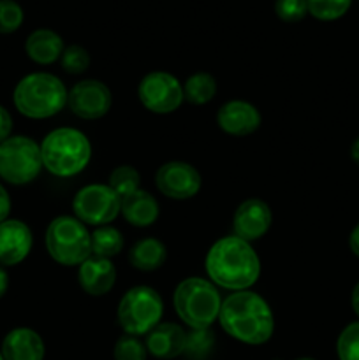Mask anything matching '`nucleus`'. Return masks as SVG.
I'll return each mask as SVG.
<instances>
[{
	"label": "nucleus",
	"mask_w": 359,
	"mask_h": 360,
	"mask_svg": "<svg viewBox=\"0 0 359 360\" xmlns=\"http://www.w3.org/2000/svg\"><path fill=\"white\" fill-rule=\"evenodd\" d=\"M308 14L319 21H336L347 14L352 0H306Z\"/></svg>",
	"instance_id": "26"
},
{
	"label": "nucleus",
	"mask_w": 359,
	"mask_h": 360,
	"mask_svg": "<svg viewBox=\"0 0 359 360\" xmlns=\"http://www.w3.org/2000/svg\"><path fill=\"white\" fill-rule=\"evenodd\" d=\"M11 206H13V202H11L9 192H7L6 186L0 183V224H2L4 220H7V218H9Z\"/></svg>",
	"instance_id": "33"
},
{
	"label": "nucleus",
	"mask_w": 359,
	"mask_h": 360,
	"mask_svg": "<svg viewBox=\"0 0 359 360\" xmlns=\"http://www.w3.org/2000/svg\"><path fill=\"white\" fill-rule=\"evenodd\" d=\"M348 248L359 259V224L352 229L351 236H348Z\"/></svg>",
	"instance_id": "34"
},
{
	"label": "nucleus",
	"mask_w": 359,
	"mask_h": 360,
	"mask_svg": "<svg viewBox=\"0 0 359 360\" xmlns=\"http://www.w3.org/2000/svg\"><path fill=\"white\" fill-rule=\"evenodd\" d=\"M122 199L109 188L108 183H92L76 192L73 199L74 217L84 225H111L120 217Z\"/></svg>",
	"instance_id": "9"
},
{
	"label": "nucleus",
	"mask_w": 359,
	"mask_h": 360,
	"mask_svg": "<svg viewBox=\"0 0 359 360\" xmlns=\"http://www.w3.org/2000/svg\"><path fill=\"white\" fill-rule=\"evenodd\" d=\"M263 123L259 109L250 102L234 98L220 105L217 111V125L222 132L234 137H246L257 132Z\"/></svg>",
	"instance_id": "14"
},
{
	"label": "nucleus",
	"mask_w": 359,
	"mask_h": 360,
	"mask_svg": "<svg viewBox=\"0 0 359 360\" xmlns=\"http://www.w3.org/2000/svg\"><path fill=\"white\" fill-rule=\"evenodd\" d=\"M41 146L32 137L11 136L0 143V178L14 186L35 181L42 171Z\"/></svg>",
	"instance_id": "8"
},
{
	"label": "nucleus",
	"mask_w": 359,
	"mask_h": 360,
	"mask_svg": "<svg viewBox=\"0 0 359 360\" xmlns=\"http://www.w3.org/2000/svg\"><path fill=\"white\" fill-rule=\"evenodd\" d=\"M338 360H359V320L345 327L336 340Z\"/></svg>",
	"instance_id": "28"
},
{
	"label": "nucleus",
	"mask_w": 359,
	"mask_h": 360,
	"mask_svg": "<svg viewBox=\"0 0 359 360\" xmlns=\"http://www.w3.org/2000/svg\"><path fill=\"white\" fill-rule=\"evenodd\" d=\"M0 360H4V357H2V354H0Z\"/></svg>",
	"instance_id": "39"
},
{
	"label": "nucleus",
	"mask_w": 359,
	"mask_h": 360,
	"mask_svg": "<svg viewBox=\"0 0 359 360\" xmlns=\"http://www.w3.org/2000/svg\"><path fill=\"white\" fill-rule=\"evenodd\" d=\"M44 245L48 255L56 264L80 267L92 257V232L76 217L62 214L49 221Z\"/></svg>",
	"instance_id": "6"
},
{
	"label": "nucleus",
	"mask_w": 359,
	"mask_h": 360,
	"mask_svg": "<svg viewBox=\"0 0 359 360\" xmlns=\"http://www.w3.org/2000/svg\"><path fill=\"white\" fill-rule=\"evenodd\" d=\"M217 95V79L210 72H196L183 83V97L189 104L204 105Z\"/></svg>",
	"instance_id": "22"
},
{
	"label": "nucleus",
	"mask_w": 359,
	"mask_h": 360,
	"mask_svg": "<svg viewBox=\"0 0 359 360\" xmlns=\"http://www.w3.org/2000/svg\"><path fill=\"white\" fill-rule=\"evenodd\" d=\"M120 214L132 227L144 229L150 227V225H153L158 220L160 206H158V200L150 192L139 188L134 193H130L129 197L122 199V211H120Z\"/></svg>",
	"instance_id": "19"
},
{
	"label": "nucleus",
	"mask_w": 359,
	"mask_h": 360,
	"mask_svg": "<svg viewBox=\"0 0 359 360\" xmlns=\"http://www.w3.org/2000/svg\"><path fill=\"white\" fill-rule=\"evenodd\" d=\"M218 323L227 336L239 343L259 347L275 333V316L263 295L252 290L232 292L222 299Z\"/></svg>",
	"instance_id": "2"
},
{
	"label": "nucleus",
	"mask_w": 359,
	"mask_h": 360,
	"mask_svg": "<svg viewBox=\"0 0 359 360\" xmlns=\"http://www.w3.org/2000/svg\"><path fill=\"white\" fill-rule=\"evenodd\" d=\"M123 250V236L113 225H102L95 227L92 232V255L109 259L118 255Z\"/></svg>",
	"instance_id": "23"
},
{
	"label": "nucleus",
	"mask_w": 359,
	"mask_h": 360,
	"mask_svg": "<svg viewBox=\"0 0 359 360\" xmlns=\"http://www.w3.org/2000/svg\"><path fill=\"white\" fill-rule=\"evenodd\" d=\"M23 9L14 0H0V34H13L23 25Z\"/></svg>",
	"instance_id": "30"
},
{
	"label": "nucleus",
	"mask_w": 359,
	"mask_h": 360,
	"mask_svg": "<svg viewBox=\"0 0 359 360\" xmlns=\"http://www.w3.org/2000/svg\"><path fill=\"white\" fill-rule=\"evenodd\" d=\"M273 224V213L270 204L263 199H246L236 207L232 217L234 236L252 243L264 238Z\"/></svg>",
	"instance_id": "13"
},
{
	"label": "nucleus",
	"mask_w": 359,
	"mask_h": 360,
	"mask_svg": "<svg viewBox=\"0 0 359 360\" xmlns=\"http://www.w3.org/2000/svg\"><path fill=\"white\" fill-rule=\"evenodd\" d=\"M158 192L172 200H189L199 193L203 178L192 164L182 160L165 162L155 174Z\"/></svg>",
	"instance_id": "12"
},
{
	"label": "nucleus",
	"mask_w": 359,
	"mask_h": 360,
	"mask_svg": "<svg viewBox=\"0 0 359 360\" xmlns=\"http://www.w3.org/2000/svg\"><path fill=\"white\" fill-rule=\"evenodd\" d=\"M164 301L155 288L137 285L129 288L120 299L116 320L123 333L130 336H146L162 322Z\"/></svg>",
	"instance_id": "7"
},
{
	"label": "nucleus",
	"mask_w": 359,
	"mask_h": 360,
	"mask_svg": "<svg viewBox=\"0 0 359 360\" xmlns=\"http://www.w3.org/2000/svg\"><path fill=\"white\" fill-rule=\"evenodd\" d=\"M67 88L51 72H32L18 81L13 102L18 112L30 120H48L67 105Z\"/></svg>",
	"instance_id": "4"
},
{
	"label": "nucleus",
	"mask_w": 359,
	"mask_h": 360,
	"mask_svg": "<svg viewBox=\"0 0 359 360\" xmlns=\"http://www.w3.org/2000/svg\"><path fill=\"white\" fill-rule=\"evenodd\" d=\"M204 269L213 285L231 292L250 290L260 276V260L252 243L225 236L211 245L204 259Z\"/></svg>",
	"instance_id": "1"
},
{
	"label": "nucleus",
	"mask_w": 359,
	"mask_h": 360,
	"mask_svg": "<svg viewBox=\"0 0 359 360\" xmlns=\"http://www.w3.org/2000/svg\"><path fill=\"white\" fill-rule=\"evenodd\" d=\"M215 350V333L211 329H190L187 333L185 355L190 360H206Z\"/></svg>",
	"instance_id": "25"
},
{
	"label": "nucleus",
	"mask_w": 359,
	"mask_h": 360,
	"mask_svg": "<svg viewBox=\"0 0 359 360\" xmlns=\"http://www.w3.org/2000/svg\"><path fill=\"white\" fill-rule=\"evenodd\" d=\"M77 283L92 297L109 294L116 283V267L109 259L94 257L77 267Z\"/></svg>",
	"instance_id": "16"
},
{
	"label": "nucleus",
	"mask_w": 359,
	"mask_h": 360,
	"mask_svg": "<svg viewBox=\"0 0 359 360\" xmlns=\"http://www.w3.org/2000/svg\"><path fill=\"white\" fill-rule=\"evenodd\" d=\"M113 357H115V360H146V345H144L139 338L125 334V336H122L116 341L115 350H113Z\"/></svg>",
	"instance_id": "29"
},
{
	"label": "nucleus",
	"mask_w": 359,
	"mask_h": 360,
	"mask_svg": "<svg viewBox=\"0 0 359 360\" xmlns=\"http://www.w3.org/2000/svg\"><path fill=\"white\" fill-rule=\"evenodd\" d=\"M65 44L63 39L49 28H37L25 41V51L28 58L37 65H51L60 60Z\"/></svg>",
	"instance_id": "20"
},
{
	"label": "nucleus",
	"mask_w": 359,
	"mask_h": 360,
	"mask_svg": "<svg viewBox=\"0 0 359 360\" xmlns=\"http://www.w3.org/2000/svg\"><path fill=\"white\" fill-rule=\"evenodd\" d=\"M34 236L25 221L7 218L0 224V266H18L32 252Z\"/></svg>",
	"instance_id": "15"
},
{
	"label": "nucleus",
	"mask_w": 359,
	"mask_h": 360,
	"mask_svg": "<svg viewBox=\"0 0 359 360\" xmlns=\"http://www.w3.org/2000/svg\"><path fill=\"white\" fill-rule=\"evenodd\" d=\"M137 97L143 108L153 115H171L185 101L183 84L165 70L148 72L137 86Z\"/></svg>",
	"instance_id": "10"
},
{
	"label": "nucleus",
	"mask_w": 359,
	"mask_h": 360,
	"mask_svg": "<svg viewBox=\"0 0 359 360\" xmlns=\"http://www.w3.org/2000/svg\"><path fill=\"white\" fill-rule=\"evenodd\" d=\"M351 306H352V311H354V315L358 316V320H359V281L354 285V288H352Z\"/></svg>",
	"instance_id": "35"
},
{
	"label": "nucleus",
	"mask_w": 359,
	"mask_h": 360,
	"mask_svg": "<svg viewBox=\"0 0 359 360\" xmlns=\"http://www.w3.org/2000/svg\"><path fill=\"white\" fill-rule=\"evenodd\" d=\"M60 65L67 74L80 76V74L87 72L88 67H90V53L80 44L67 46L60 56Z\"/></svg>",
	"instance_id": "27"
},
{
	"label": "nucleus",
	"mask_w": 359,
	"mask_h": 360,
	"mask_svg": "<svg viewBox=\"0 0 359 360\" xmlns=\"http://www.w3.org/2000/svg\"><path fill=\"white\" fill-rule=\"evenodd\" d=\"M176 315L189 329H211L218 322L222 295L217 285L204 278L192 276L180 281L172 294Z\"/></svg>",
	"instance_id": "5"
},
{
	"label": "nucleus",
	"mask_w": 359,
	"mask_h": 360,
	"mask_svg": "<svg viewBox=\"0 0 359 360\" xmlns=\"http://www.w3.org/2000/svg\"><path fill=\"white\" fill-rule=\"evenodd\" d=\"M168 260V248L157 238H143L130 248L129 262L134 269L151 273L160 269Z\"/></svg>",
	"instance_id": "21"
},
{
	"label": "nucleus",
	"mask_w": 359,
	"mask_h": 360,
	"mask_svg": "<svg viewBox=\"0 0 359 360\" xmlns=\"http://www.w3.org/2000/svg\"><path fill=\"white\" fill-rule=\"evenodd\" d=\"M351 158L355 165H359V137L351 144Z\"/></svg>",
	"instance_id": "37"
},
{
	"label": "nucleus",
	"mask_w": 359,
	"mask_h": 360,
	"mask_svg": "<svg viewBox=\"0 0 359 360\" xmlns=\"http://www.w3.org/2000/svg\"><path fill=\"white\" fill-rule=\"evenodd\" d=\"M187 333L175 322H160L146 334V350L158 360H172L185 352Z\"/></svg>",
	"instance_id": "17"
},
{
	"label": "nucleus",
	"mask_w": 359,
	"mask_h": 360,
	"mask_svg": "<svg viewBox=\"0 0 359 360\" xmlns=\"http://www.w3.org/2000/svg\"><path fill=\"white\" fill-rule=\"evenodd\" d=\"M275 14L285 23H298L308 14L306 0H275Z\"/></svg>",
	"instance_id": "31"
},
{
	"label": "nucleus",
	"mask_w": 359,
	"mask_h": 360,
	"mask_svg": "<svg viewBox=\"0 0 359 360\" xmlns=\"http://www.w3.org/2000/svg\"><path fill=\"white\" fill-rule=\"evenodd\" d=\"M4 360H44L46 347L41 334L28 327L9 330L0 348Z\"/></svg>",
	"instance_id": "18"
},
{
	"label": "nucleus",
	"mask_w": 359,
	"mask_h": 360,
	"mask_svg": "<svg viewBox=\"0 0 359 360\" xmlns=\"http://www.w3.org/2000/svg\"><path fill=\"white\" fill-rule=\"evenodd\" d=\"M42 167L56 178H74L87 169L92 160V144L81 130L60 127L42 139Z\"/></svg>",
	"instance_id": "3"
},
{
	"label": "nucleus",
	"mask_w": 359,
	"mask_h": 360,
	"mask_svg": "<svg viewBox=\"0 0 359 360\" xmlns=\"http://www.w3.org/2000/svg\"><path fill=\"white\" fill-rule=\"evenodd\" d=\"M108 185L120 199H125L130 193L139 190L141 174L132 165H118L111 171L108 179Z\"/></svg>",
	"instance_id": "24"
},
{
	"label": "nucleus",
	"mask_w": 359,
	"mask_h": 360,
	"mask_svg": "<svg viewBox=\"0 0 359 360\" xmlns=\"http://www.w3.org/2000/svg\"><path fill=\"white\" fill-rule=\"evenodd\" d=\"M7 288H9V274L4 267H0V299L7 294Z\"/></svg>",
	"instance_id": "36"
},
{
	"label": "nucleus",
	"mask_w": 359,
	"mask_h": 360,
	"mask_svg": "<svg viewBox=\"0 0 359 360\" xmlns=\"http://www.w3.org/2000/svg\"><path fill=\"white\" fill-rule=\"evenodd\" d=\"M113 94L106 83L99 79H83L67 94V108L74 116L87 122L101 120L111 111Z\"/></svg>",
	"instance_id": "11"
},
{
	"label": "nucleus",
	"mask_w": 359,
	"mask_h": 360,
	"mask_svg": "<svg viewBox=\"0 0 359 360\" xmlns=\"http://www.w3.org/2000/svg\"><path fill=\"white\" fill-rule=\"evenodd\" d=\"M13 132V116L4 105H0V143L9 139Z\"/></svg>",
	"instance_id": "32"
},
{
	"label": "nucleus",
	"mask_w": 359,
	"mask_h": 360,
	"mask_svg": "<svg viewBox=\"0 0 359 360\" xmlns=\"http://www.w3.org/2000/svg\"><path fill=\"white\" fill-rule=\"evenodd\" d=\"M296 360H315V359H310V357H299V359H296Z\"/></svg>",
	"instance_id": "38"
}]
</instances>
